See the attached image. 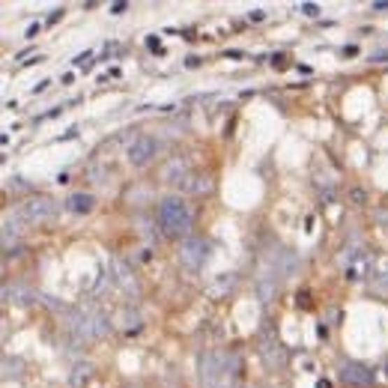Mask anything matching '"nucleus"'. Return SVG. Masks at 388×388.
I'll use <instances>...</instances> for the list:
<instances>
[{
    "instance_id": "1",
    "label": "nucleus",
    "mask_w": 388,
    "mask_h": 388,
    "mask_svg": "<svg viewBox=\"0 0 388 388\" xmlns=\"http://www.w3.org/2000/svg\"><path fill=\"white\" fill-rule=\"evenodd\" d=\"M159 224L168 236H188L192 230V209L182 197H164L159 203Z\"/></svg>"
},
{
    "instance_id": "2",
    "label": "nucleus",
    "mask_w": 388,
    "mask_h": 388,
    "mask_svg": "<svg viewBox=\"0 0 388 388\" xmlns=\"http://www.w3.org/2000/svg\"><path fill=\"white\" fill-rule=\"evenodd\" d=\"M230 356L227 352H203L201 356V380L206 388H227L233 380V371H227Z\"/></svg>"
},
{
    "instance_id": "3",
    "label": "nucleus",
    "mask_w": 388,
    "mask_h": 388,
    "mask_svg": "<svg viewBox=\"0 0 388 388\" xmlns=\"http://www.w3.org/2000/svg\"><path fill=\"white\" fill-rule=\"evenodd\" d=\"M69 326L78 338H99L105 335L110 329V323L105 319V314H99L93 308H78V310H69Z\"/></svg>"
},
{
    "instance_id": "4",
    "label": "nucleus",
    "mask_w": 388,
    "mask_h": 388,
    "mask_svg": "<svg viewBox=\"0 0 388 388\" xmlns=\"http://www.w3.org/2000/svg\"><path fill=\"white\" fill-rule=\"evenodd\" d=\"M155 155H159V141L150 138V135H141L129 143V150H126V159L129 164H135V168H143V164H150Z\"/></svg>"
},
{
    "instance_id": "5",
    "label": "nucleus",
    "mask_w": 388,
    "mask_h": 388,
    "mask_svg": "<svg viewBox=\"0 0 388 388\" xmlns=\"http://www.w3.org/2000/svg\"><path fill=\"white\" fill-rule=\"evenodd\" d=\"M209 257V245L206 239H197V236H188L182 239V248H180V263L185 269H201Z\"/></svg>"
},
{
    "instance_id": "6",
    "label": "nucleus",
    "mask_w": 388,
    "mask_h": 388,
    "mask_svg": "<svg viewBox=\"0 0 388 388\" xmlns=\"http://www.w3.org/2000/svg\"><path fill=\"white\" fill-rule=\"evenodd\" d=\"M340 380L356 388H371L376 373H373V368H368V364H361V361H340Z\"/></svg>"
},
{
    "instance_id": "7",
    "label": "nucleus",
    "mask_w": 388,
    "mask_h": 388,
    "mask_svg": "<svg viewBox=\"0 0 388 388\" xmlns=\"http://www.w3.org/2000/svg\"><path fill=\"white\" fill-rule=\"evenodd\" d=\"M51 215H54V201H48V197H33V201L24 203V218L30 224H42Z\"/></svg>"
},
{
    "instance_id": "8",
    "label": "nucleus",
    "mask_w": 388,
    "mask_h": 388,
    "mask_svg": "<svg viewBox=\"0 0 388 388\" xmlns=\"http://www.w3.org/2000/svg\"><path fill=\"white\" fill-rule=\"evenodd\" d=\"M110 272H114V281L123 287L126 293H138V284H135V278H131L129 266L123 260H110Z\"/></svg>"
},
{
    "instance_id": "9",
    "label": "nucleus",
    "mask_w": 388,
    "mask_h": 388,
    "mask_svg": "<svg viewBox=\"0 0 388 388\" xmlns=\"http://www.w3.org/2000/svg\"><path fill=\"white\" fill-rule=\"evenodd\" d=\"M66 209H69V213H78V215L90 213V209H93V194H87V192L69 194V197H66Z\"/></svg>"
},
{
    "instance_id": "10",
    "label": "nucleus",
    "mask_w": 388,
    "mask_h": 388,
    "mask_svg": "<svg viewBox=\"0 0 388 388\" xmlns=\"http://www.w3.org/2000/svg\"><path fill=\"white\" fill-rule=\"evenodd\" d=\"M185 173H188V161H185V159H171L168 164H164V171H161V180L180 182Z\"/></svg>"
},
{
    "instance_id": "11",
    "label": "nucleus",
    "mask_w": 388,
    "mask_h": 388,
    "mask_svg": "<svg viewBox=\"0 0 388 388\" xmlns=\"http://www.w3.org/2000/svg\"><path fill=\"white\" fill-rule=\"evenodd\" d=\"M18 236H21L18 221H13V213H6V215H3V245L13 248V239H18Z\"/></svg>"
},
{
    "instance_id": "12",
    "label": "nucleus",
    "mask_w": 388,
    "mask_h": 388,
    "mask_svg": "<svg viewBox=\"0 0 388 388\" xmlns=\"http://www.w3.org/2000/svg\"><path fill=\"white\" fill-rule=\"evenodd\" d=\"M3 296H6V302H27V296H30V293H27L21 284H15V287H13V284H6V287H3Z\"/></svg>"
},
{
    "instance_id": "13",
    "label": "nucleus",
    "mask_w": 388,
    "mask_h": 388,
    "mask_svg": "<svg viewBox=\"0 0 388 388\" xmlns=\"http://www.w3.org/2000/svg\"><path fill=\"white\" fill-rule=\"evenodd\" d=\"M233 284H236V275H233V272H227V275H221V278L213 284V296H221V293H227L230 290V287Z\"/></svg>"
},
{
    "instance_id": "14",
    "label": "nucleus",
    "mask_w": 388,
    "mask_h": 388,
    "mask_svg": "<svg viewBox=\"0 0 388 388\" xmlns=\"http://www.w3.org/2000/svg\"><path fill=\"white\" fill-rule=\"evenodd\" d=\"M299 13L308 15V18H317V15H319V9H317L314 3H305V6H299Z\"/></svg>"
},
{
    "instance_id": "15",
    "label": "nucleus",
    "mask_w": 388,
    "mask_h": 388,
    "mask_svg": "<svg viewBox=\"0 0 388 388\" xmlns=\"http://www.w3.org/2000/svg\"><path fill=\"white\" fill-rule=\"evenodd\" d=\"M75 66H90V54H81V57H75Z\"/></svg>"
},
{
    "instance_id": "16",
    "label": "nucleus",
    "mask_w": 388,
    "mask_h": 388,
    "mask_svg": "<svg viewBox=\"0 0 388 388\" xmlns=\"http://www.w3.org/2000/svg\"><path fill=\"white\" fill-rule=\"evenodd\" d=\"M251 21H263V9H254V13H251Z\"/></svg>"
},
{
    "instance_id": "17",
    "label": "nucleus",
    "mask_w": 388,
    "mask_h": 388,
    "mask_svg": "<svg viewBox=\"0 0 388 388\" xmlns=\"http://www.w3.org/2000/svg\"><path fill=\"white\" fill-rule=\"evenodd\" d=\"M317 388H331V385H329L326 380H319V382H317Z\"/></svg>"
}]
</instances>
